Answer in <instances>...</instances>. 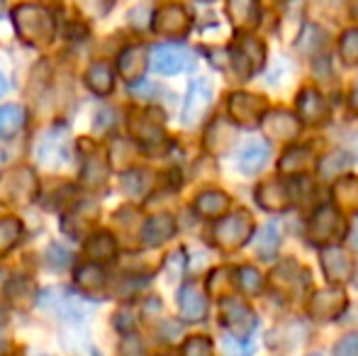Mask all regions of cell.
<instances>
[{"label": "cell", "mask_w": 358, "mask_h": 356, "mask_svg": "<svg viewBox=\"0 0 358 356\" xmlns=\"http://www.w3.org/2000/svg\"><path fill=\"white\" fill-rule=\"evenodd\" d=\"M13 22L22 42L34 44V47H47L49 42H54L57 24H54L52 13L42 5H17L13 13Z\"/></svg>", "instance_id": "6da1fadb"}, {"label": "cell", "mask_w": 358, "mask_h": 356, "mask_svg": "<svg viewBox=\"0 0 358 356\" xmlns=\"http://www.w3.org/2000/svg\"><path fill=\"white\" fill-rule=\"evenodd\" d=\"M151 69L164 76H173V73L188 71L195 64V54L183 44H159L151 49Z\"/></svg>", "instance_id": "7a4b0ae2"}, {"label": "cell", "mask_w": 358, "mask_h": 356, "mask_svg": "<svg viewBox=\"0 0 358 356\" xmlns=\"http://www.w3.org/2000/svg\"><path fill=\"white\" fill-rule=\"evenodd\" d=\"M210 105H213V83L208 78H195L185 95L183 110H180V120L185 127H195L208 115Z\"/></svg>", "instance_id": "3957f363"}, {"label": "cell", "mask_w": 358, "mask_h": 356, "mask_svg": "<svg viewBox=\"0 0 358 356\" xmlns=\"http://www.w3.org/2000/svg\"><path fill=\"white\" fill-rule=\"evenodd\" d=\"M251 234H254V222H251V218L246 213L229 215V218L220 220V225L215 227L217 244L224 249L244 247Z\"/></svg>", "instance_id": "277c9868"}, {"label": "cell", "mask_w": 358, "mask_h": 356, "mask_svg": "<svg viewBox=\"0 0 358 356\" xmlns=\"http://www.w3.org/2000/svg\"><path fill=\"white\" fill-rule=\"evenodd\" d=\"M310 237L317 244H327V242H336V239L344 237V220H341L339 210L324 205L315 213L310 222Z\"/></svg>", "instance_id": "5b68a950"}, {"label": "cell", "mask_w": 358, "mask_h": 356, "mask_svg": "<svg viewBox=\"0 0 358 356\" xmlns=\"http://www.w3.org/2000/svg\"><path fill=\"white\" fill-rule=\"evenodd\" d=\"M264 110H266V103L261 98H256V95L234 93L229 98L231 118L239 124H246V127H256V124L264 120Z\"/></svg>", "instance_id": "8992f818"}, {"label": "cell", "mask_w": 358, "mask_h": 356, "mask_svg": "<svg viewBox=\"0 0 358 356\" xmlns=\"http://www.w3.org/2000/svg\"><path fill=\"white\" fill-rule=\"evenodd\" d=\"M190 29V17L180 5H166L154 15V32L164 37H183Z\"/></svg>", "instance_id": "52a82bcc"}, {"label": "cell", "mask_w": 358, "mask_h": 356, "mask_svg": "<svg viewBox=\"0 0 358 356\" xmlns=\"http://www.w3.org/2000/svg\"><path fill=\"white\" fill-rule=\"evenodd\" d=\"M37 154H39V162H42L44 166H62V164H66L69 162L66 132H64L62 127L49 129V132L44 134L42 144H39Z\"/></svg>", "instance_id": "ba28073f"}, {"label": "cell", "mask_w": 358, "mask_h": 356, "mask_svg": "<svg viewBox=\"0 0 358 356\" xmlns=\"http://www.w3.org/2000/svg\"><path fill=\"white\" fill-rule=\"evenodd\" d=\"M297 115L310 124H322L329 118V108L322 93H317L315 88H305L297 95Z\"/></svg>", "instance_id": "9c48e42d"}, {"label": "cell", "mask_w": 358, "mask_h": 356, "mask_svg": "<svg viewBox=\"0 0 358 356\" xmlns=\"http://www.w3.org/2000/svg\"><path fill=\"white\" fill-rule=\"evenodd\" d=\"M322 269H324V273L329 280L344 283V280H349L351 273H354V262H351V257L344 252V249L329 247L322 252Z\"/></svg>", "instance_id": "30bf717a"}, {"label": "cell", "mask_w": 358, "mask_h": 356, "mask_svg": "<svg viewBox=\"0 0 358 356\" xmlns=\"http://www.w3.org/2000/svg\"><path fill=\"white\" fill-rule=\"evenodd\" d=\"M222 310H224V325L234 332V337H244L246 329H251L256 325L254 313L239 300L224 298L222 300Z\"/></svg>", "instance_id": "8fae6325"}, {"label": "cell", "mask_w": 358, "mask_h": 356, "mask_svg": "<svg viewBox=\"0 0 358 356\" xmlns=\"http://www.w3.org/2000/svg\"><path fill=\"white\" fill-rule=\"evenodd\" d=\"M178 308L185 320L198 322V320H203L205 313H208V298H205V293L198 285L188 283V285H183L178 293Z\"/></svg>", "instance_id": "7c38bea8"}, {"label": "cell", "mask_w": 358, "mask_h": 356, "mask_svg": "<svg viewBox=\"0 0 358 356\" xmlns=\"http://www.w3.org/2000/svg\"><path fill=\"white\" fill-rule=\"evenodd\" d=\"M149 59H146L144 47H127L117 59V69L129 83H139L144 78V71L149 66Z\"/></svg>", "instance_id": "4fadbf2b"}, {"label": "cell", "mask_w": 358, "mask_h": 356, "mask_svg": "<svg viewBox=\"0 0 358 356\" xmlns=\"http://www.w3.org/2000/svg\"><path fill=\"white\" fill-rule=\"evenodd\" d=\"M271 159V147L264 139H254L249 142L239 154V171L241 173H259L266 169Z\"/></svg>", "instance_id": "5bb4252c"}, {"label": "cell", "mask_w": 358, "mask_h": 356, "mask_svg": "<svg viewBox=\"0 0 358 356\" xmlns=\"http://www.w3.org/2000/svg\"><path fill=\"white\" fill-rule=\"evenodd\" d=\"M346 308V295L341 290H320L310 303V313L320 320H331Z\"/></svg>", "instance_id": "9a60e30c"}, {"label": "cell", "mask_w": 358, "mask_h": 356, "mask_svg": "<svg viewBox=\"0 0 358 356\" xmlns=\"http://www.w3.org/2000/svg\"><path fill=\"white\" fill-rule=\"evenodd\" d=\"M8 200H17V203H29L37 193V180H34L29 169H17L8 178Z\"/></svg>", "instance_id": "2e32d148"}, {"label": "cell", "mask_w": 358, "mask_h": 356, "mask_svg": "<svg viewBox=\"0 0 358 356\" xmlns=\"http://www.w3.org/2000/svg\"><path fill=\"white\" fill-rule=\"evenodd\" d=\"M176 232V220L171 215H156L142 229V239L146 247H159V244L169 242Z\"/></svg>", "instance_id": "e0dca14e"}, {"label": "cell", "mask_w": 358, "mask_h": 356, "mask_svg": "<svg viewBox=\"0 0 358 356\" xmlns=\"http://www.w3.org/2000/svg\"><path fill=\"white\" fill-rule=\"evenodd\" d=\"M261 127H264V132L268 134V137H278V139H290L297 134V120L292 118L290 113H271L264 118V122H261Z\"/></svg>", "instance_id": "ac0fdd59"}, {"label": "cell", "mask_w": 358, "mask_h": 356, "mask_svg": "<svg viewBox=\"0 0 358 356\" xmlns=\"http://www.w3.org/2000/svg\"><path fill=\"white\" fill-rule=\"evenodd\" d=\"M227 15L236 27L251 29L259 22V5H256V0H229Z\"/></svg>", "instance_id": "d6986e66"}, {"label": "cell", "mask_w": 358, "mask_h": 356, "mask_svg": "<svg viewBox=\"0 0 358 356\" xmlns=\"http://www.w3.org/2000/svg\"><path fill=\"white\" fill-rule=\"evenodd\" d=\"M256 200L264 205L266 210H283L287 208V190L283 183L278 180H268V183H261V188L256 190Z\"/></svg>", "instance_id": "ffe728a7"}, {"label": "cell", "mask_w": 358, "mask_h": 356, "mask_svg": "<svg viewBox=\"0 0 358 356\" xmlns=\"http://www.w3.org/2000/svg\"><path fill=\"white\" fill-rule=\"evenodd\" d=\"M24 120H27V113L22 105H3L0 108V139L15 137L24 127Z\"/></svg>", "instance_id": "44dd1931"}, {"label": "cell", "mask_w": 358, "mask_h": 356, "mask_svg": "<svg viewBox=\"0 0 358 356\" xmlns=\"http://www.w3.org/2000/svg\"><path fill=\"white\" fill-rule=\"evenodd\" d=\"M227 208H229V198L224 193H220V190H205L195 200V210L203 218H220Z\"/></svg>", "instance_id": "7402d4cb"}, {"label": "cell", "mask_w": 358, "mask_h": 356, "mask_svg": "<svg viewBox=\"0 0 358 356\" xmlns=\"http://www.w3.org/2000/svg\"><path fill=\"white\" fill-rule=\"evenodd\" d=\"M85 83H88V88L93 90V93L108 95L110 90H113V86H115L113 69H110L108 64H103V62L93 64V66L88 69V73H85Z\"/></svg>", "instance_id": "603a6c76"}, {"label": "cell", "mask_w": 358, "mask_h": 356, "mask_svg": "<svg viewBox=\"0 0 358 356\" xmlns=\"http://www.w3.org/2000/svg\"><path fill=\"white\" fill-rule=\"evenodd\" d=\"M280 247V229L275 227L273 222L264 225L256 234V254L261 259H273V254L278 252Z\"/></svg>", "instance_id": "cb8c5ba5"}, {"label": "cell", "mask_w": 358, "mask_h": 356, "mask_svg": "<svg viewBox=\"0 0 358 356\" xmlns=\"http://www.w3.org/2000/svg\"><path fill=\"white\" fill-rule=\"evenodd\" d=\"M20 234H22V222L17 218L0 220V257H5L17 244Z\"/></svg>", "instance_id": "d4e9b609"}, {"label": "cell", "mask_w": 358, "mask_h": 356, "mask_svg": "<svg viewBox=\"0 0 358 356\" xmlns=\"http://www.w3.org/2000/svg\"><path fill=\"white\" fill-rule=\"evenodd\" d=\"M105 283L103 278V271L100 266H93V264H88V266H80L76 271V285L83 290H88V293H93V290H100Z\"/></svg>", "instance_id": "484cf974"}, {"label": "cell", "mask_w": 358, "mask_h": 356, "mask_svg": "<svg viewBox=\"0 0 358 356\" xmlns=\"http://www.w3.org/2000/svg\"><path fill=\"white\" fill-rule=\"evenodd\" d=\"M115 239L110 234H98L93 242L88 244V254L95 259V262H110L115 257Z\"/></svg>", "instance_id": "4316f807"}, {"label": "cell", "mask_w": 358, "mask_h": 356, "mask_svg": "<svg viewBox=\"0 0 358 356\" xmlns=\"http://www.w3.org/2000/svg\"><path fill=\"white\" fill-rule=\"evenodd\" d=\"M236 283H239V288L244 290V293L254 295L264 288V276H261L254 266H241L236 271Z\"/></svg>", "instance_id": "83f0119b"}, {"label": "cell", "mask_w": 358, "mask_h": 356, "mask_svg": "<svg viewBox=\"0 0 358 356\" xmlns=\"http://www.w3.org/2000/svg\"><path fill=\"white\" fill-rule=\"evenodd\" d=\"M349 164H351V159L346 157V154H329V157H324L320 162V173L324 178H334L336 173H341L344 169H349Z\"/></svg>", "instance_id": "f1b7e54d"}, {"label": "cell", "mask_w": 358, "mask_h": 356, "mask_svg": "<svg viewBox=\"0 0 358 356\" xmlns=\"http://www.w3.org/2000/svg\"><path fill=\"white\" fill-rule=\"evenodd\" d=\"M264 54H266L264 47H261L256 39H246L244 47H241V52H239V57L249 64L251 71H256V69L261 66V62H264Z\"/></svg>", "instance_id": "f546056e"}, {"label": "cell", "mask_w": 358, "mask_h": 356, "mask_svg": "<svg viewBox=\"0 0 358 356\" xmlns=\"http://www.w3.org/2000/svg\"><path fill=\"white\" fill-rule=\"evenodd\" d=\"M339 54L346 64H358V29H349V32L341 37Z\"/></svg>", "instance_id": "4dcf8cb0"}, {"label": "cell", "mask_w": 358, "mask_h": 356, "mask_svg": "<svg viewBox=\"0 0 358 356\" xmlns=\"http://www.w3.org/2000/svg\"><path fill=\"white\" fill-rule=\"evenodd\" d=\"M183 356H213V344L208 337H190L183 344Z\"/></svg>", "instance_id": "1f68e13d"}, {"label": "cell", "mask_w": 358, "mask_h": 356, "mask_svg": "<svg viewBox=\"0 0 358 356\" xmlns=\"http://www.w3.org/2000/svg\"><path fill=\"white\" fill-rule=\"evenodd\" d=\"M334 354L336 356H358V332L341 337L334 347Z\"/></svg>", "instance_id": "d6a6232c"}, {"label": "cell", "mask_w": 358, "mask_h": 356, "mask_svg": "<svg viewBox=\"0 0 358 356\" xmlns=\"http://www.w3.org/2000/svg\"><path fill=\"white\" fill-rule=\"evenodd\" d=\"M224 352L229 356H251L254 354V347H251V344L236 342V337H227L224 339Z\"/></svg>", "instance_id": "836d02e7"}, {"label": "cell", "mask_w": 358, "mask_h": 356, "mask_svg": "<svg viewBox=\"0 0 358 356\" xmlns=\"http://www.w3.org/2000/svg\"><path fill=\"white\" fill-rule=\"evenodd\" d=\"M134 178H137L134 183H132V180H127V178L122 180L124 190H127L129 195H139V193H142V190L146 188V185H149V178H146V173H144V171H134Z\"/></svg>", "instance_id": "e575fe53"}, {"label": "cell", "mask_w": 358, "mask_h": 356, "mask_svg": "<svg viewBox=\"0 0 358 356\" xmlns=\"http://www.w3.org/2000/svg\"><path fill=\"white\" fill-rule=\"evenodd\" d=\"M5 349H8V339H5L3 329H0V356H3V354H5Z\"/></svg>", "instance_id": "d590c367"}, {"label": "cell", "mask_w": 358, "mask_h": 356, "mask_svg": "<svg viewBox=\"0 0 358 356\" xmlns=\"http://www.w3.org/2000/svg\"><path fill=\"white\" fill-rule=\"evenodd\" d=\"M354 244L358 247V218H356V225H354Z\"/></svg>", "instance_id": "8d00e7d4"}, {"label": "cell", "mask_w": 358, "mask_h": 356, "mask_svg": "<svg viewBox=\"0 0 358 356\" xmlns=\"http://www.w3.org/2000/svg\"><path fill=\"white\" fill-rule=\"evenodd\" d=\"M354 105H358V83H356V88H354Z\"/></svg>", "instance_id": "74e56055"}, {"label": "cell", "mask_w": 358, "mask_h": 356, "mask_svg": "<svg viewBox=\"0 0 358 356\" xmlns=\"http://www.w3.org/2000/svg\"><path fill=\"white\" fill-rule=\"evenodd\" d=\"M5 90V78H3V73H0V93Z\"/></svg>", "instance_id": "f35d334b"}, {"label": "cell", "mask_w": 358, "mask_h": 356, "mask_svg": "<svg viewBox=\"0 0 358 356\" xmlns=\"http://www.w3.org/2000/svg\"><path fill=\"white\" fill-rule=\"evenodd\" d=\"M356 285H358V266H356Z\"/></svg>", "instance_id": "ab89813d"}, {"label": "cell", "mask_w": 358, "mask_h": 356, "mask_svg": "<svg viewBox=\"0 0 358 356\" xmlns=\"http://www.w3.org/2000/svg\"><path fill=\"white\" fill-rule=\"evenodd\" d=\"M0 164H3V152H0Z\"/></svg>", "instance_id": "60d3db41"}, {"label": "cell", "mask_w": 358, "mask_h": 356, "mask_svg": "<svg viewBox=\"0 0 358 356\" xmlns=\"http://www.w3.org/2000/svg\"><path fill=\"white\" fill-rule=\"evenodd\" d=\"M0 10H3V0H0Z\"/></svg>", "instance_id": "b9f144b4"}, {"label": "cell", "mask_w": 358, "mask_h": 356, "mask_svg": "<svg viewBox=\"0 0 358 356\" xmlns=\"http://www.w3.org/2000/svg\"><path fill=\"white\" fill-rule=\"evenodd\" d=\"M310 356H322V354H310Z\"/></svg>", "instance_id": "7bdbcfd3"}]
</instances>
